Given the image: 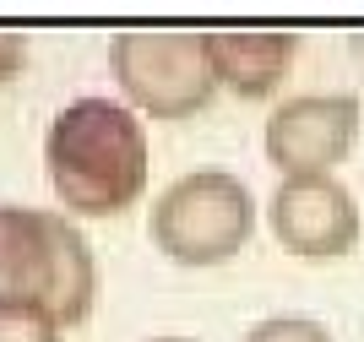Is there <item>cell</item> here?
<instances>
[{
    "mask_svg": "<svg viewBox=\"0 0 364 342\" xmlns=\"http://www.w3.org/2000/svg\"><path fill=\"white\" fill-rule=\"evenodd\" d=\"M147 169V125L131 104L82 92L55 109L44 131V174L65 218H82V223L120 218L125 207L141 201Z\"/></svg>",
    "mask_w": 364,
    "mask_h": 342,
    "instance_id": "cell-1",
    "label": "cell"
},
{
    "mask_svg": "<svg viewBox=\"0 0 364 342\" xmlns=\"http://www.w3.org/2000/svg\"><path fill=\"white\" fill-rule=\"evenodd\" d=\"M0 299L38 304L60 331L87 326L98 310V261L76 218L60 207L0 201Z\"/></svg>",
    "mask_w": 364,
    "mask_h": 342,
    "instance_id": "cell-2",
    "label": "cell"
},
{
    "mask_svg": "<svg viewBox=\"0 0 364 342\" xmlns=\"http://www.w3.org/2000/svg\"><path fill=\"white\" fill-rule=\"evenodd\" d=\"M256 234V196L234 169H191L147 207L152 250L185 272L228 267Z\"/></svg>",
    "mask_w": 364,
    "mask_h": 342,
    "instance_id": "cell-3",
    "label": "cell"
},
{
    "mask_svg": "<svg viewBox=\"0 0 364 342\" xmlns=\"http://www.w3.org/2000/svg\"><path fill=\"white\" fill-rule=\"evenodd\" d=\"M109 76L120 104L147 119H196L218 98L207 28H120L109 33Z\"/></svg>",
    "mask_w": 364,
    "mask_h": 342,
    "instance_id": "cell-4",
    "label": "cell"
},
{
    "mask_svg": "<svg viewBox=\"0 0 364 342\" xmlns=\"http://www.w3.org/2000/svg\"><path fill=\"white\" fill-rule=\"evenodd\" d=\"M364 125V104L353 92H299L267 114L261 152L277 169V179H321L337 174V164L353 152Z\"/></svg>",
    "mask_w": 364,
    "mask_h": 342,
    "instance_id": "cell-5",
    "label": "cell"
},
{
    "mask_svg": "<svg viewBox=\"0 0 364 342\" xmlns=\"http://www.w3.org/2000/svg\"><path fill=\"white\" fill-rule=\"evenodd\" d=\"M267 228L294 261H337L348 255L364 234L359 196L337 174L321 179H277V191L267 196Z\"/></svg>",
    "mask_w": 364,
    "mask_h": 342,
    "instance_id": "cell-6",
    "label": "cell"
},
{
    "mask_svg": "<svg viewBox=\"0 0 364 342\" xmlns=\"http://www.w3.org/2000/svg\"><path fill=\"white\" fill-rule=\"evenodd\" d=\"M299 33L294 28H207V60H213L218 87L256 104L283 87V76L299 60Z\"/></svg>",
    "mask_w": 364,
    "mask_h": 342,
    "instance_id": "cell-7",
    "label": "cell"
},
{
    "mask_svg": "<svg viewBox=\"0 0 364 342\" xmlns=\"http://www.w3.org/2000/svg\"><path fill=\"white\" fill-rule=\"evenodd\" d=\"M0 342H60V321L44 315L38 304L0 299Z\"/></svg>",
    "mask_w": 364,
    "mask_h": 342,
    "instance_id": "cell-8",
    "label": "cell"
},
{
    "mask_svg": "<svg viewBox=\"0 0 364 342\" xmlns=\"http://www.w3.org/2000/svg\"><path fill=\"white\" fill-rule=\"evenodd\" d=\"M240 342H337V337L321 321H310V315H267Z\"/></svg>",
    "mask_w": 364,
    "mask_h": 342,
    "instance_id": "cell-9",
    "label": "cell"
},
{
    "mask_svg": "<svg viewBox=\"0 0 364 342\" xmlns=\"http://www.w3.org/2000/svg\"><path fill=\"white\" fill-rule=\"evenodd\" d=\"M28 65H33V33L28 28H0V87H11Z\"/></svg>",
    "mask_w": 364,
    "mask_h": 342,
    "instance_id": "cell-10",
    "label": "cell"
},
{
    "mask_svg": "<svg viewBox=\"0 0 364 342\" xmlns=\"http://www.w3.org/2000/svg\"><path fill=\"white\" fill-rule=\"evenodd\" d=\"M141 342H196V337H174V331H164V337H141Z\"/></svg>",
    "mask_w": 364,
    "mask_h": 342,
    "instance_id": "cell-11",
    "label": "cell"
}]
</instances>
